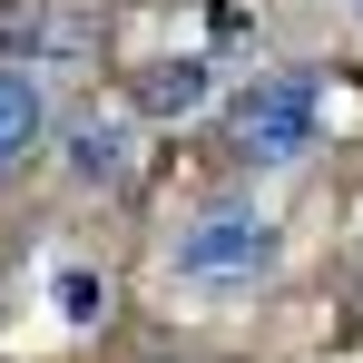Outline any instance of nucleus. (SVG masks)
I'll use <instances>...</instances> for the list:
<instances>
[{"label":"nucleus","instance_id":"nucleus-1","mask_svg":"<svg viewBox=\"0 0 363 363\" xmlns=\"http://www.w3.org/2000/svg\"><path fill=\"white\" fill-rule=\"evenodd\" d=\"M324 138V79H304V69H275V79H255L236 89V108H226V147H236V167H295L304 147Z\"/></svg>","mask_w":363,"mask_h":363},{"label":"nucleus","instance_id":"nucleus-2","mask_svg":"<svg viewBox=\"0 0 363 363\" xmlns=\"http://www.w3.org/2000/svg\"><path fill=\"white\" fill-rule=\"evenodd\" d=\"M275 255H285V236L265 206H206L177 236V275L186 285H255V275H275Z\"/></svg>","mask_w":363,"mask_h":363},{"label":"nucleus","instance_id":"nucleus-3","mask_svg":"<svg viewBox=\"0 0 363 363\" xmlns=\"http://www.w3.org/2000/svg\"><path fill=\"white\" fill-rule=\"evenodd\" d=\"M40 128H50L40 79L30 69H0V167H20V147H40Z\"/></svg>","mask_w":363,"mask_h":363},{"label":"nucleus","instance_id":"nucleus-4","mask_svg":"<svg viewBox=\"0 0 363 363\" xmlns=\"http://www.w3.org/2000/svg\"><path fill=\"white\" fill-rule=\"evenodd\" d=\"M69 177L118 186L128 177V118H79V128H69Z\"/></svg>","mask_w":363,"mask_h":363},{"label":"nucleus","instance_id":"nucleus-5","mask_svg":"<svg viewBox=\"0 0 363 363\" xmlns=\"http://www.w3.org/2000/svg\"><path fill=\"white\" fill-rule=\"evenodd\" d=\"M206 89H216V69L206 60H167V69H147V79H138V99H147V108H196V99H206Z\"/></svg>","mask_w":363,"mask_h":363},{"label":"nucleus","instance_id":"nucleus-6","mask_svg":"<svg viewBox=\"0 0 363 363\" xmlns=\"http://www.w3.org/2000/svg\"><path fill=\"white\" fill-rule=\"evenodd\" d=\"M99 304H108V275H89V265H69V275H60V314H69V324H89Z\"/></svg>","mask_w":363,"mask_h":363},{"label":"nucleus","instance_id":"nucleus-7","mask_svg":"<svg viewBox=\"0 0 363 363\" xmlns=\"http://www.w3.org/2000/svg\"><path fill=\"white\" fill-rule=\"evenodd\" d=\"M354 20H363V0H354Z\"/></svg>","mask_w":363,"mask_h":363}]
</instances>
